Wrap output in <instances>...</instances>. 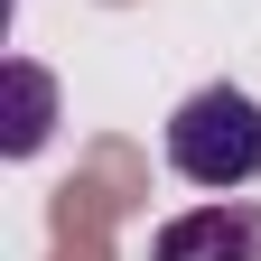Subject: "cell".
<instances>
[{
    "label": "cell",
    "instance_id": "6da1fadb",
    "mask_svg": "<svg viewBox=\"0 0 261 261\" xmlns=\"http://www.w3.org/2000/svg\"><path fill=\"white\" fill-rule=\"evenodd\" d=\"M168 168L205 196H233L261 177V103L243 84H196L168 112Z\"/></svg>",
    "mask_w": 261,
    "mask_h": 261
},
{
    "label": "cell",
    "instance_id": "3957f363",
    "mask_svg": "<svg viewBox=\"0 0 261 261\" xmlns=\"http://www.w3.org/2000/svg\"><path fill=\"white\" fill-rule=\"evenodd\" d=\"M0 84H10V112H0V159H38L47 130H56V75L38 56H10L0 65Z\"/></svg>",
    "mask_w": 261,
    "mask_h": 261
},
{
    "label": "cell",
    "instance_id": "7a4b0ae2",
    "mask_svg": "<svg viewBox=\"0 0 261 261\" xmlns=\"http://www.w3.org/2000/svg\"><path fill=\"white\" fill-rule=\"evenodd\" d=\"M149 261H261V205H243V196L187 205L149 233Z\"/></svg>",
    "mask_w": 261,
    "mask_h": 261
}]
</instances>
